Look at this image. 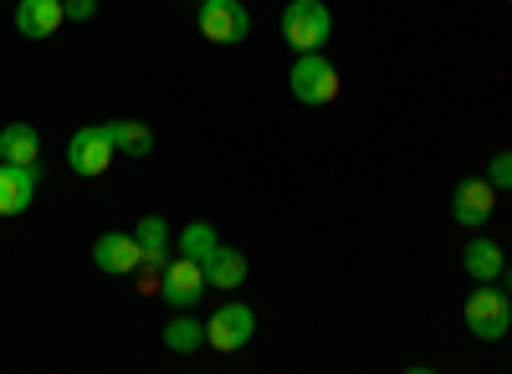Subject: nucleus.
Here are the masks:
<instances>
[{"label":"nucleus","instance_id":"obj_1","mask_svg":"<svg viewBox=\"0 0 512 374\" xmlns=\"http://www.w3.org/2000/svg\"><path fill=\"white\" fill-rule=\"evenodd\" d=\"M287 88H292L297 103L323 108V103L338 98V67H333L328 57H318V52H297V62H292V72H287Z\"/></svg>","mask_w":512,"mask_h":374},{"label":"nucleus","instance_id":"obj_2","mask_svg":"<svg viewBox=\"0 0 512 374\" xmlns=\"http://www.w3.org/2000/svg\"><path fill=\"white\" fill-rule=\"evenodd\" d=\"M328 36H333V16L323 0H292L282 11V41L292 52H318Z\"/></svg>","mask_w":512,"mask_h":374},{"label":"nucleus","instance_id":"obj_3","mask_svg":"<svg viewBox=\"0 0 512 374\" xmlns=\"http://www.w3.org/2000/svg\"><path fill=\"white\" fill-rule=\"evenodd\" d=\"M466 328L482 339V344H497V339H507V328H512V303H507V293L502 287H492V282H482L472 298H466Z\"/></svg>","mask_w":512,"mask_h":374},{"label":"nucleus","instance_id":"obj_4","mask_svg":"<svg viewBox=\"0 0 512 374\" xmlns=\"http://www.w3.org/2000/svg\"><path fill=\"white\" fill-rule=\"evenodd\" d=\"M205 287H210L205 282V262H195V257H169L159 267V293H164L169 308H200Z\"/></svg>","mask_w":512,"mask_h":374},{"label":"nucleus","instance_id":"obj_5","mask_svg":"<svg viewBox=\"0 0 512 374\" xmlns=\"http://www.w3.org/2000/svg\"><path fill=\"white\" fill-rule=\"evenodd\" d=\"M251 334H256V308H251V303H226V308L210 313V323H205V344L216 349V354L246 349Z\"/></svg>","mask_w":512,"mask_h":374},{"label":"nucleus","instance_id":"obj_6","mask_svg":"<svg viewBox=\"0 0 512 374\" xmlns=\"http://www.w3.org/2000/svg\"><path fill=\"white\" fill-rule=\"evenodd\" d=\"M200 31L205 41H216V47H236V41L251 36V11L241 0H200Z\"/></svg>","mask_w":512,"mask_h":374},{"label":"nucleus","instance_id":"obj_7","mask_svg":"<svg viewBox=\"0 0 512 374\" xmlns=\"http://www.w3.org/2000/svg\"><path fill=\"white\" fill-rule=\"evenodd\" d=\"M113 139H108V129L98 123V129H77L72 134V144H67V164H72V175H82V180H98L108 164H113Z\"/></svg>","mask_w":512,"mask_h":374},{"label":"nucleus","instance_id":"obj_8","mask_svg":"<svg viewBox=\"0 0 512 374\" xmlns=\"http://www.w3.org/2000/svg\"><path fill=\"white\" fill-rule=\"evenodd\" d=\"M93 267L108 272V277H128V272H139L144 267V252H139V236H128V231H103L93 241Z\"/></svg>","mask_w":512,"mask_h":374},{"label":"nucleus","instance_id":"obj_9","mask_svg":"<svg viewBox=\"0 0 512 374\" xmlns=\"http://www.w3.org/2000/svg\"><path fill=\"white\" fill-rule=\"evenodd\" d=\"M36 185H41L36 164H6L0 159V216H21L36 200Z\"/></svg>","mask_w":512,"mask_h":374},{"label":"nucleus","instance_id":"obj_10","mask_svg":"<svg viewBox=\"0 0 512 374\" xmlns=\"http://www.w3.org/2000/svg\"><path fill=\"white\" fill-rule=\"evenodd\" d=\"M492 205H497V185L492 180H461L456 195H451V216L461 226H487Z\"/></svg>","mask_w":512,"mask_h":374},{"label":"nucleus","instance_id":"obj_11","mask_svg":"<svg viewBox=\"0 0 512 374\" xmlns=\"http://www.w3.org/2000/svg\"><path fill=\"white\" fill-rule=\"evenodd\" d=\"M62 21H67L62 0H21V6H16V31H21L26 41H47Z\"/></svg>","mask_w":512,"mask_h":374},{"label":"nucleus","instance_id":"obj_12","mask_svg":"<svg viewBox=\"0 0 512 374\" xmlns=\"http://www.w3.org/2000/svg\"><path fill=\"white\" fill-rule=\"evenodd\" d=\"M461 267H466V277H477V282H497L502 267H507V257H502L497 241L472 236V241H466V252H461Z\"/></svg>","mask_w":512,"mask_h":374},{"label":"nucleus","instance_id":"obj_13","mask_svg":"<svg viewBox=\"0 0 512 374\" xmlns=\"http://www.w3.org/2000/svg\"><path fill=\"white\" fill-rule=\"evenodd\" d=\"M205 282L221 287V293L241 287V282H246V257L236 252V246H216V252L205 257Z\"/></svg>","mask_w":512,"mask_h":374},{"label":"nucleus","instance_id":"obj_14","mask_svg":"<svg viewBox=\"0 0 512 374\" xmlns=\"http://www.w3.org/2000/svg\"><path fill=\"white\" fill-rule=\"evenodd\" d=\"M36 154H41V134L31 123H6L0 129V159L6 164H36Z\"/></svg>","mask_w":512,"mask_h":374},{"label":"nucleus","instance_id":"obj_15","mask_svg":"<svg viewBox=\"0 0 512 374\" xmlns=\"http://www.w3.org/2000/svg\"><path fill=\"white\" fill-rule=\"evenodd\" d=\"M134 236H139V252H144V267H164L169 262V221L164 216H144L139 226H134Z\"/></svg>","mask_w":512,"mask_h":374},{"label":"nucleus","instance_id":"obj_16","mask_svg":"<svg viewBox=\"0 0 512 374\" xmlns=\"http://www.w3.org/2000/svg\"><path fill=\"white\" fill-rule=\"evenodd\" d=\"M103 129H108L113 149H118V154H128V159H144V154H154V134H149V123L123 118V123H103Z\"/></svg>","mask_w":512,"mask_h":374},{"label":"nucleus","instance_id":"obj_17","mask_svg":"<svg viewBox=\"0 0 512 374\" xmlns=\"http://www.w3.org/2000/svg\"><path fill=\"white\" fill-rule=\"evenodd\" d=\"M164 344L175 349V354H200V344H205V323H195L190 313H175L164 323Z\"/></svg>","mask_w":512,"mask_h":374},{"label":"nucleus","instance_id":"obj_18","mask_svg":"<svg viewBox=\"0 0 512 374\" xmlns=\"http://www.w3.org/2000/svg\"><path fill=\"white\" fill-rule=\"evenodd\" d=\"M221 246V236H216V226L210 221H190L185 231H180V257H195V262H205L210 252Z\"/></svg>","mask_w":512,"mask_h":374},{"label":"nucleus","instance_id":"obj_19","mask_svg":"<svg viewBox=\"0 0 512 374\" xmlns=\"http://www.w3.org/2000/svg\"><path fill=\"white\" fill-rule=\"evenodd\" d=\"M487 180L497 185V190H512V154L502 149V154H492V164H487Z\"/></svg>","mask_w":512,"mask_h":374},{"label":"nucleus","instance_id":"obj_20","mask_svg":"<svg viewBox=\"0 0 512 374\" xmlns=\"http://www.w3.org/2000/svg\"><path fill=\"white\" fill-rule=\"evenodd\" d=\"M67 6V21H93L98 16V0H62Z\"/></svg>","mask_w":512,"mask_h":374},{"label":"nucleus","instance_id":"obj_21","mask_svg":"<svg viewBox=\"0 0 512 374\" xmlns=\"http://www.w3.org/2000/svg\"><path fill=\"white\" fill-rule=\"evenodd\" d=\"M502 277H507V293H512V267H502Z\"/></svg>","mask_w":512,"mask_h":374},{"label":"nucleus","instance_id":"obj_22","mask_svg":"<svg viewBox=\"0 0 512 374\" xmlns=\"http://www.w3.org/2000/svg\"><path fill=\"white\" fill-rule=\"evenodd\" d=\"M507 6H512V0H507Z\"/></svg>","mask_w":512,"mask_h":374}]
</instances>
